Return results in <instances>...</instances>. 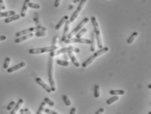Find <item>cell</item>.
<instances>
[{"instance_id":"obj_10","label":"cell","mask_w":151,"mask_h":114,"mask_svg":"<svg viewBox=\"0 0 151 114\" xmlns=\"http://www.w3.org/2000/svg\"><path fill=\"white\" fill-rule=\"evenodd\" d=\"M25 66H26V63H25L24 62H20V63L16 65V66H13V67L8 68L7 71L8 73H13L14 72V71H17V70L22 68L24 67Z\"/></svg>"},{"instance_id":"obj_4","label":"cell","mask_w":151,"mask_h":114,"mask_svg":"<svg viewBox=\"0 0 151 114\" xmlns=\"http://www.w3.org/2000/svg\"><path fill=\"white\" fill-rule=\"evenodd\" d=\"M39 31H42V32H46L47 31V28L45 27H43V26H36V27H32L30 28L26 29V30H24L22 31L18 32L16 34V36L17 37H21L22 35H26V34H30V33H32L34 32H39Z\"/></svg>"},{"instance_id":"obj_9","label":"cell","mask_w":151,"mask_h":114,"mask_svg":"<svg viewBox=\"0 0 151 114\" xmlns=\"http://www.w3.org/2000/svg\"><path fill=\"white\" fill-rule=\"evenodd\" d=\"M35 81H36L37 83H38V84H39V85L41 86V87H43V88L45 90V91H47V92H48V93H50V92L52 91L50 86L48 85H47V83H45V82L43 81L42 80V79H41V78L37 77L36 79H35Z\"/></svg>"},{"instance_id":"obj_32","label":"cell","mask_w":151,"mask_h":114,"mask_svg":"<svg viewBox=\"0 0 151 114\" xmlns=\"http://www.w3.org/2000/svg\"><path fill=\"white\" fill-rule=\"evenodd\" d=\"M44 102L46 103V104H48V105L51 107H53L54 106V104H55V103H54L52 100H50V99H48V98H47V97L45 98Z\"/></svg>"},{"instance_id":"obj_23","label":"cell","mask_w":151,"mask_h":114,"mask_svg":"<svg viewBox=\"0 0 151 114\" xmlns=\"http://www.w3.org/2000/svg\"><path fill=\"white\" fill-rule=\"evenodd\" d=\"M125 94V91L123 90H112L110 91V95L118 96V95H123Z\"/></svg>"},{"instance_id":"obj_2","label":"cell","mask_w":151,"mask_h":114,"mask_svg":"<svg viewBox=\"0 0 151 114\" xmlns=\"http://www.w3.org/2000/svg\"><path fill=\"white\" fill-rule=\"evenodd\" d=\"M54 75V59L53 57L50 56L49 59V64H48V81L50 83V89L52 92L56 91L55 81L53 78Z\"/></svg>"},{"instance_id":"obj_45","label":"cell","mask_w":151,"mask_h":114,"mask_svg":"<svg viewBox=\"0 0 151 114\" xmlns=\"http://www.w3.org/2000/svg\"><path fill=\"white\" fill-rule=\"evenodd\" d=\"M1 7H0V11H1Z\"/></svg>"},{"instance_id":"obj_38","label":"cell","mask_w":151,"mask_h":114,"mask_svg":"<svg viewBox=\"0 0 151 114\" xmlns=\"http://www.w3.org/2000/svg\"><path fill=\"white\" fill-rule=\"evenodd\" d=\"M104 112V109L103 108H100L98 111H97V112H96L94 114H102Z\"/></svg>"},{"instance_id":"obj_41","label":"cell","mask_w":151,"mask_h":114,"mask_svg":"<svg viewBox=\"0 0 151 114\" xmlns=\"http://www.w3.org/2000/svg\"><path fill=\"white\" fill-rule=\"evenodd\" d=\"M6 36H5V35H1L0 36V42H1V41H4L6 39Z\"/></svg>"},{"instance_id":"obj_21","label":"cell","mask_w":151,"mask_h":114,"mask_svg":"<svg viewBox=\"0 0 151 114\" xmlns=\"http://www.w3.org/2000/svg\"><path fill=\"white\" fill-rule=\"evenodd\" d=\"M138 35H139L138 32H133V34L131 35V36L128 38V40H127V43H128V44H132V43H133L135 40H136V38L138 37Z\"/></svg>"},{"instance_id":"obj_37","label":"cell","mask_w":151,"mask_h":114,"mask_svg":"<svg viewBox=\"0 0 151 114\" xmlns=\"http://www.w3.org/2000/svg\"><path fill=\"white\" fill-rule=\"evenodd\" d=\"M61 1H62V0H56L55 3H54V7L56 8L60 6V5Z\"/></svg>"},{"instance_id":"obj_1","label":"cell","mask_w":151,"mask_h":114,"mask_svg":"<svg viewBox=\"0 0 151 114\" xmlns=\"http://www.w3.org/2000/svg\"><path fill=\"white\" fill-rule=\"evenodd\" d=\"M91 20H92V23L94 26V34L96 35V42L98 43V46L100 49L103 48V42H102L101 37L100 35V26H99L98 22L97 19L95 17H91Z\"/></svg>"},{"instance_id":"obj_31","label":"cell","mask_w":151,"mask_h":114,"mask_svg":"<svg viewBox=\"0 0 151 114\" xmlns=\"http://www.w3.org/2000/svg\"><path fill=\"white\" fill-rule=\"evenodd\" d=\"M10 58L9 57H7L5 60V62H4L3 64V68L4 69H8L9 68V64H10Z\"/></svg>"},{"instance_id":"obj_28","label":"cell","mask_w":151,"mask_h":114,"mask_svg":"<svg viewBox=\"0 0 151 114\" xmlns=\"http://www.w3.org/2000/svg\"><path fill=\"white\" fill-rule=\"evenodd\" d=\"M45 106H46V103L45 102H43L41 103V104L39 110H38L36 114H42L43 113V112H44V110H45Z\"/></svg>"},{"instance_id":"obj_27","label":"cell","mask_w":151,"mask_h":114,"mask_svg":"<svg viewBox=\"0 0 151 114\" xmlns=\"http://www.w3.org/2000/svg\"><path fill=\"white\" fill-rule=\"evenodd\" d=\"M57 64L58 65H60L62 66H64V67H67V66H69V62L68 61H66V60H58L56 61Z\"/></svg>"},{"instance_id":"obj_30","label":"cell","mask_w":151,"mask_h":114,"mask_svg":"<svg viewBox=\"0 0 151 114\" xmlns=\"http://www.w3.org/2000/svg\"><path fill=\"white\" fill-rule=\"evenodd\" d=\"M28 6L30 8H32V9H39V8L41 7L40 5L37 3H31L30 2L28 5Z\"/></svg>"},{"instance_id":"obj_29","label":"cell","mask_w":151,"mask_h":114,"mask_svg":"<svg viewBox=\"0 0 151 114\" xmlns=\"http://www.w3.org/2000/svg\"><path fill=\"white\" fill-rule=\"evenodd\" d=\"M63 100L64 101L65 104H66V106H69L71 105V102L69 98L67 96V95H63Z\"/></svg>"},{"instance_id":"obj_14","label":"cell","mask_w":151,"mask_h":114,"mask_svg":"<svg viewBox=\"0 0 151 114\" xmlns=\"http://www.w3.org/2000/svg\"><path fill=\"white\" fill-rule=\"evenodd\" d=\"M23 103H24L23 99H20V100H18V102L17 103V104L14 106V107L13 108V110H11L10 114H17V112L19 110L20 107L22 106V105L23 104Z\"/></svg>"},{"instance_id":"obj_35","label":"cell","mask_w":151,"mask_h":114,"mask_svg":"<svg viewBox=\"0 0 151 114\" xmlns=\"http://www.w3.org/2000/svg\"><path fill=\"white\" fill-rule=\"evenodd\" d=\"M44 111L46 113H48V114H59L58 113H57V112H54V111L48 109V108H47V109H45Z\"/></svg>"},{"instance_id":"obj_17","label":"cell","mask_w":151,"mask_h":114,"mask_svg":"<svg viewBox=\"0 0 151 114\" xmlns=\"http://www.w3.org/2000/svg\"><path fill=\"white\" fill-rule=\"evenodd\" d=\"M109 51V48L107 47H103V48L100 49V50L98 51L97 52H95L94 54V56L96 58H98V56H101V55H104L106 53H107Z\"/></svg>"},{"instance_id":"obj_36","label":"cell","mask_w":151,"mask_h":114,"mask_svg":"<svg viewBox=\"0 0 151 114\" xmlns=\"http://www.w3.org/2000/svg\"><path fill=\"white\" fill-rule=\"evenodd\" d=\"M0 7L2 10H5V5L3 2V0H0Z\"/></svg>"},{"instance_id":"obj_3","label":"cell","mask_w":151,"mask_h":114,"mask_svg":"<svg viewBox=\"0 0 151 114\" xmlns=\"http://www.w3.org/2000/svg\"><path fill=\"white\" fill-rule=\"evenodd\" d=\"M58 49L57 46H52V47H42V48L31 49L29 50V53L31 55H37V54H43L45 53H51L56 51Z\"/></svg>"},{"instance_id":"obj_8","label":"cell","mask_w":151,"mask_h":114,"mask_svg":"<svg viewBox=\"0 0 151 114\" xmlns=\"http://www.w3.org/2000/svg\"><path fill=\"white\" fill-rule=\"evenodd\" d=\"M64 43L66 44H69V43H84V44H91V40L87 39H83V38H71V39H67L64 41Z\"/></svg>"},{"instance_id":"obj_24","label":"cell","mask_w":151,"mask_h":114,"mask_svg":"<svg viewBox=\"0 0 151 114\" xmlns=\"http://www.w3.org/2000/svg\"><path fill=\"white\" fill-rule=\"evenodd\" d=\"M119 100V97L118 96H112V97L110 98L109 99H108L107 101V104H108V105H111V104H112V103L118 101V100Z\"/></svg>"},{"instance_id":"obj_25","label":"cell","mask_w":151,"mask_h":114,"mask_svg":"<svg viewBox=\"0 0 151 114\" xmlns=\"http://www.w3.org/2000/svg\"><path fill=\"white\" fill-rule=\"evenodd\" d=\"M87 31H88V30H87V28H83L76 34V38H78V39L81 38L87 32Z\"/></svg>"},{"instance_id":"obj_19","label":"cell","mask_w":151,"mask_h":114,"mask_svg":"<svg viewBox=\"0 0 151 114\" xmlns=\"http://www.w3.org/2000/svg\"><path fill=\"white\" fill-rule=\"evenodd\" d=\"M92 41H91V47L90 51L91 52H94L96 50V35H95L94 32L92 34Z\"/></svg>"},{"instance_id":"obj_15","label":"cell","mask_w":151,"mask_h":114,"mask_svg":"<svg viewBox=\"0 0 151 114\" xmlns=\"http://www.w3.org/2000/svg\"><path fill=\"white\" fill-rule=\"evenodd\" d=\"M20 14H14V15L13 16H11V17H7V18H6L5 19V20H4V22H5V23L6 24H8V23H10V22H13V21H15V20H17L20 19Z\"/></svg>"},{"instance_id":"obj_44","label":"cell","mask_w":151,"mask_h":114,"mask_svg":"<svg viewBox=\"0 0 151 114\" xmlns=\"http://www.w3.org/2000/svg\"><path fill=\"white\" fill-rule=\"evenodd\" d=\"M149 114H151V112H149Z\"/></svg>"},{"instance_id":"obj_7","label":"cell","mask_w":151,"mask_h":114,"mask_svg":"<svg viewBox=\"0 0 151 114\" xmlns=\"http://www.w3.org/2000/svg\"><path fill=\"white\" fill-rule=\"evenodd\" d=\"M87 0H81L80 1V3H79V6H78L77 10L74 12V13L73 14V15L71 16V18H70V22H73L77 18V17H79V15L80 14V13H81L82 10L84 8V5H85L86 3H87Z\"/></svg>"},{"instance_id":"obj_34","label":"cell","mask_w":151,"mask_h":114,"mask_svg":"<svg viewBox=\"0 0 151 114\" xmlns=\"http://www.w3.org/2000/svg\"><path fill=\"white\" fill-rule=\"evenodd\" d=\"M35 36L37 37H45L47 35V33L45 32H42V31H39V32H37L36 33H35Z\"/></svg>"},{"instance_id":"obj_12","label":"cell","mask_w":151,"mask_h":114,"mask_svg":"<svg viewBox=\"0 0 151 114\" xmlns=\"http://www.w3.org/2000/svg\"><path fill=\"white\" fill-rule=\"evenodd\" d=\"M33 36H34V34H33V33H30V34H26V35H22V36L19 37L18 38L16 39L14 42H15L16 43H21V42H24V41L27 40V39L32 38Z\"/></svg>"},{"instance_id":"obj_13","label":"cell","mask_w":151,"mask_h":114,"mask_svg":"<svg viewBox=\"0 0 151 114\" xmlns=\"http://www.w3.org/2000/svg\"><path fill=\"white\" fill-rule=\"evenodd\" d=\"M68 55H69V56L70 59H71V62H73V64L75 65L76 67H77V68L80 67V63H79V62L78 61L77 58L75 57V55L73 54V53L72 51H70V52H68Z\"/></svg>"},{"instance_id":"obj_6","label":"cell","mask_w":151,"mask_h":114,"mask_svg":"<svg viewBox=\"0 0 151 114\" xmlns=\"http://www.w3.org/2000/svg\"><path fill=\"white\" fill-rule=\"evenodd\" d=\"M88 21H89V19H88V18H84V19H83V20H82L81 22L79 24V25H78V26H77V27L75 28L74 29L73 31H71V32H70L69 34L67 35V38H68V39H71V38H72L74 35H76V34H77L79 31H80V30H81L83 28V27H84V26L87 24V23H88Z\"/></svg>"},{"instance_id":"obj_16","label":"cell","mask_w":151,"mask_h":114,"mask_svg":"<svg viewBox=\"0 0 151 114\" xmlns=\"http://www.w3.org/2000/svg\"><path fill=\"white\" fill-rule=\"evenodd\" d=\"M30 2V0H25L24 3L23 7H22V12H21V14L20 17H25L26 15V13H27V10H28V5L29 3Z\"/></svg>"},{"instance_id":"obj_5","label":"cell","mask_w":151,"mask_h":114,"mask_svg":"<svg viewBox=\"0 0 151 114\" xmlns=\"http://www.w3.org/2000/svg\"><path fill=\"white\" fill-rule=\"evenodd\" d=\"M70 51H72V52H75L79 53L80 51V50L79 48H77V47H73V46H70L68 47H65V48H62L61 49L58 50V51H53V52L50 53V56L53 57L54 56H57V55H59L60 54L62 53H66L70 52Z\"/></svg>"},{"instance_id":"obj_40","label":"cell","mask_w":151,"mask_h":114,"mask_svg":"<svg viewBox=\"0 0 151 114\" xmlns=\"http://www.w3.org/2000/svg\"><path fill=\"white\" fill-rule=\"evenodd\" d=\"M24 112L26 114H31V112H30V110L28 109V108H26V109H24Z\"/></svg>"},{"instance_id":"obj_20","label":"cell","mask_w":151,"mask_h":114,"mask_svg":"<svg viewBox=\"0 0 151 114\" xmlns=\"http://www.w3.org/2000/svg\"><path fill=\"white\" fill-rule=\"evenodd\" d=\"M96 58L94 56V55L91 56L89 58H88V59H87V60L85 61V62H83V68H87V66H88L89 65H90L91 64H92V62H93L95 60V59H96Z\"/></svg>"},{"instance_id":"obj_26","label":"cell","mask_w":151,"mask_h":114,"mask_svg":"<svg viewBox=\"0 0 151 114\" xmlns=\"http://www.w3.org/2000/svg\"><path fill=\"white\" fill-rule=\"evenodd\" d=\"M100 87L98 85H96L95 86V89H94V97L98 99L100 97Z\"/></svg>"},{"instance_id":"obj_43","label":"cell","mask_w":151,"mask_h":114,"mask_svg":"<svg viewBox=\"0 0 151 114\" xmlns=\"http://www.w3.org/2000/svg\"><path fill=\"white\" fill-rule=\"evenodd\" d=\"M149 89H151V85L150 84L149 85Z\"/></svg>"},{"instance_id":"obj_11","label":"cell","mask_w":151,"mask_h":114,"mask_svg":"<svg viewBox=\"0 0 151 114\" xmlns=\"http://www.w3.org/2000/svg\"><path fill=\"white\" fill-rule=\"evenodd\" d=\"M70 25H71V22L69 20H67L66 22V26H65L64 31H63V36L62 38V42H64L66 39H67V35H68L69 31L70 28Z\"/></svg>"},{"instance_id":"obj_39","label":"cell","mask_w":151,"mask_h":114,"mask_svg":"<svg viewBox=\"0 0 151 114\" xmlns=\"http://www.w3.org/2000/svg\"><path fill=\"white\" fill-rule=\"evenodd\" d=\"M75 113H76V108H72L71 110V112H70V114H75Z\"/></svg>"},{"instance_id":"obj_18","label":"cell","mask_w":151,"mask_h":114,"mask_svg":"<svg viewBox=\"0 0 151 114\" xmlns=\"http://www.w3.org/2000/svg\"><path fill=\"white\" fill-rule=\"evenodd\" d=\"M68 18H69V17L68 16H65V17H63V18H62V19H61V20L59 22H58V24L56 25V26H55V29L56 30H60V28L62 27V26H63V24H64L65 23H66V21L67 20H68Z\"/></svg>"},{"instance_id":"obj_33","label":"cell","mask_w":151,"mask_h":114,"mask_svg":"<svg viewBox=\"0 0 151 114\" xmlns=\"http://www.w3.org/2000/svg\"><path fill=\"white\" fill-rule=\"evenodd\" d=\"M16 105V102L14 101H11L10 103L9 104V105L7 107V110L8 111H10L13 109V108L14 107V106Z\"/></svg>"},{"instance_id":"obj_42","label":"cell","mask_w":151,"mask_h":114,"mask_svg":"<svg viewBox=\"0 0 151 114\" xmlns=\"http://www.w3.org/2000/svg\"><path fill=\"white\" fill-rule=\"evenodd\" d=\"M20 114H26L25 113L24 110V109H21L20 110Z\"/></svg>"},{"instance_id":"obj_22","label":"cell","mask_w":151,"mask_h":114,"mask_svg":"<svg viewBox=\"0 0 151 114\" xmlns=\"http://www.w3.org/2000/svg\"><path fill=\"white\" fill-rule=\"evenodd\" d=\"M16 14V12L14 11H7V12H0V18L1 17H9L11 16L14 15Z\"/></svg>"}]
</instances>
